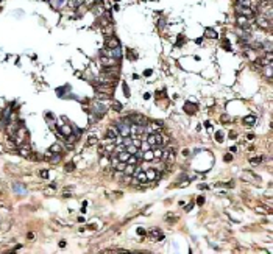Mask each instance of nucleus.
I'll return each instance as SVG.
<instances>
[{"instance_id":"dca6fc26","label":"nucleus","mask_w":273,"mask_h":254,"mask_svg":"<svg viewBox=\"0 0 273 254\" xmlns=\"http://www.w3.org/2000/svg\"><path fill=\"white\" fill-rule=\"evenodd\" d=\"M256 122V117L254 115H247V117H243V125L245 126H253Z\"/></svg>"},{"instance_id":"412c9836","label":"nucleus","mask_w":273,"mask_h":254,"mask_svg":"<svg viewBox=\"0 0 273 254\" xmlns=\"http://www.w3.org/2000/svg\"><path fill=\"white\" fill-rule=\"evenodd\" d=\"M134 176L138 178V181H139V182H147V181H148V179H147V175H145V171H142V170H141V171H138Z\"/></svg>"},{"instance_id":"2eb2a0df","label":"nucleus","mask_w":273,"mask_h":254,"mask_svg":"<svg viewBox=\"0 0 273 254\" xmlns=\"http://www.w3.org/2000/svg\"><path fill=\"white\" fill-rule=\"evenodd\" d=\"M116 156H117V159H119L120 162H127V161H128V157H130V153H128L127 150H124V151L117 153Z\"/></svg>"},{"instance_id":"6ab92c4d","label":"nucleus","mask_w":273,"mask_h":254,"mask_svg":"<svg viewBox=\"0 0 273 254\" xmlns=\"http://www.w3.org/2000/svg\"><path fill=\"white\" fill-rule=\"evenodd\" d=\"M134 171H136V165H131V164H127L125 170H124V175H134Z\"/></svg>"},{"instance_id":"f3484780","label":"nucleus","mask_w":273,"mask_h":254,"mask_svg":"<svg viewBox=\"0 0 273 254\" xmlns=\"http://www.w3.org/2000/svg\"><path fill=\"white\" fill-rule=\"evenodd\" d=\"M142 159L145 162H148V161H153L155 159V156H153V150H147V151H144V154H142Z\"/></svg>"},{"instance_id":"a19ab883","label":"nucleus","mask_w":273,"mask_h":254,"mask_svg":"<svg viewBox=\"0 0 273 254\" xmlns=\"http://www.w3.org/2000/svg\"><path fill=\"white\" fill-rule=\"evenodd\" d=\"M223 47H226V50H231V47H229V41H228V39H225V41H223Z\"/></svg>"},{"instance_id":"8fccbe9b","label":"nucleus","mask_w":273,"mask_h":254,"mask_svg":"<svg viewBox=\"0 0 273 254\" xmlns=\"http://www.w3.org/2000/svg\"><path fill=\"white\" fill-rule=\"evenodd\" d=\"M59 246H61V248H64V246H66V242H64V240H63V242H59Z\"/></svg>"},{"instance_id":"f257e3e1","label":"nucleus","mask_w":273,"mask_h":254,"mask_svg":"<svg viewBox=\"0 0 273 254\" xmlns=\"http://www.w3.org/2000/svg\"><path fill=\"white\" fill-rule=\"evenodd\" d=\"M14 137V145H22V143H25L27 140H28V132H27V129L23 128V125H20L19 128H17V131H16V134L13 136Z\"/></svg>"},{"instance_id":"f704fd0d","label":"nucleus","mask_w":273,"mask_h":254,"mask_svg":"<svg viewBox=\"0 0 273 254\" xmlns=\"http://www.w3.org/2000/svg\"><path fill=\"white\" fill-rule=\"evenodd\" d=\"M223 159H225V161H226V162H229V161H233V154H229V153H228V154H225V156H223Z\"/></svg>"},{"instance_id":"b1692460","label":"nucleus","mask_w":273,"mask_h":254,"mask_svg":"<svg viewBox=\"0 0 273 254\" xmlns=\"http://www.w3.org/2000/svg\"><path fill=\"white\" fill-rule=\"evenodd\" d=\"M125 167H127V162H120V161H119V162H117V165L114 167V170H116V171H122V173H124Z\"/></svg>"},{"instance_id":"cd10ccee","label":"nucleus","mask_w":273,"mask_h":254,"mask_svg":"<svg viewBox=\"0 0 273 254\" xmlns=\"http://www.w3.org/2000/svg\"><path fill=\"white\" fill-rule=\"evenodd\" d=\"M261 161H264V157H262V156H261V157H253V159H250V162H251L253 165H257Z\"/></svg>"},{"instance_id":"3c124183","label":"nucleus","mask_w":273,"mask_h":254,"mask_svg":"<svg viewBox=\"0 0 273 254\" xmlns=\"http://www.w3.org/2000/svg\"><path fill=\"white\" fill-rule=\"evenodd\" d=\"M116 2H119V0H116Z\"/></svg>"},{"instance_id":"bb28decb","label":"nucleus","mask_w":273,"mask_h":254,"mask_svg":"<svg viewBox=\"0 0 273 254\" xmlns=\"http://www.w3.org/2000/svg\"><path fill=\"white\" fill-rule=\"evenodd\" d=\"M138 150H139V148H138V146H134L133 143L127 146V151H128L130 154H136V153H138Z\"/></svg>"},{"instance_id":"de8ad7c7","label":"nucleus","mask_w":273,"mask_h":254,"mask_svg":"<svg viewBox=\"0 0 273 254\" xmlns=\"http://www.w3.org/2000/svg\"><path fill=\"white\" fill-rule=\"evenodd\" d=\"M144 75H145V76H150V75H152V70H145Z\"/></svg>"},{"instance_id":"9d476101","label":"nucleus","mask_w":273,"mask_h":254,"mask_svg":"<svg viewBox=\"0 0 273 254\" xmlns=\"http://www.w3.org/2000/svg\"><path fill=\"white\" fill-rule=\"evenodd\" d=\"M92 112L97 115V118H102L105 114H106V108L103 104H100V103H95L94 104V109H92Z\"/></svg>"},{"instance_id":"a878e982","label":"nucleus","mask_w":273,"mask_h":254,"mask_svg":"<svg viewBox=\"0 0 273 254\" xmlns=\"http://www.w3.org/2000/svg\"><path fill=\"white\" fill-rule=\"evenodd\" d=\"M95 143H99V139L95 137V136H92V137H89V139H88L86 146H92V145H95Z\"/></svg>"},{"instance_id":"ddd939ff","label":"nucleus","mask_w":273,"mask_h":254,"mask_svg":"<svg viewBox=\"0 0 273 254\" xmlns=\"http://www.w3.org/2000/svg\"><path fill=\"white\" fill-rule=\"evenodd\" d=\"M58 131L63 134V137H67V136H70L72 134V128L69 125H63V126H58Z\"/></svg>"},{"instance_id":"a18cd8bd","label":"nucleus","mask_w":273,"mask_h":254,"mask_svg":"<svg viewBox=\"0 0 273 254\" xmlns=\"http://www.w3.org/2000/svg\"><path fill=\"white\" fill-rule=\"evenodd\" d=\"M164 26H166V22L162 19V20H159V28H164Z\"/></svg>"},{"instance_id":"c03bdc74","label":"nucleus","mask_w":273,"mask_h":254,"mask_svg":"<svg viewBox=\"0 0 273 254\" xmlns=\"http://www.w3.org/2000/svg\"><path fill=\"white\" fill-rule=\"evenodd\" d=\"M183 41H184V39H183V36L180 34V36H178V42H176V44H178V45H181V44H183Z\"/></svg>"},{"instance_id":"9b49d317","label":"nucleus","mask_w":273,"mask_h":254,"mask_svg":"<svg viewBox=\"0 0 273 254\" xmlns=\"http://www.w3.org/2000/svg\"><path fill=\"white\" fill-rule=\"evenodd\" d=\"M120 134H119V129H117V126H111L108 131H106V139H109V140H116L117 137H119Z\"/></svg>"},{"instance_id":"f03ea898","label":"nucleus","mask_w":273,"mask_h":254,"mask_svg":"<svg viewBox=\"0 0 273 254\" xmlns=\"http://www.w3.org/2000/svg\"><path fill=\"white\" fill-rule=\"evenodd\" d=\"M236 14L239 16H245L248 19H254L256 17V11L250 6H242V5H236Z\"/></svg>"},{"instance_id":"4be33fe9","label":"nucleus","mask_w":273,"mask_h":254,"mask_svg":"<svg viewBox=\"0 0 273 254\" xmlns=\"http://www.w3.org/2000/svg\"><path fill=\"white\" fill-rule=\"evenodd\" d=\"M61 150H63L61 143H53V145L50 146V151H52V153H61Z\"/></svg>"},{"instance_id":"e433bc0d","label":"nucleus","mask_w":273,"mask_h":254,"mask_svg":"<svg viewBox=\"0 0 273 254\" xmlns=\"http://www.w3.org/2000/svg\"><path fill=\"white\" fill-rule=\"evenodd\" d=\"M94 3H95V0H84V5H86V6H92Z\"/></svg>"},{"instance_id":"6e6552de","label":"nucleus","mask_w":273,"mask_h":254,"mask_svg":"<svg viewBox=\"0 0 273 254\" xmlns=\"http://www.w3.org/2000/svg\"><path fill=\"white\" fill-rule=\"evenodd\" d=\"M148 235H150V238H152L153 242H161V240H164V234H162L158 228L150 229V231H148Z\"/></svg>"},{"instance_id":"4c0bfd02","label":"nucleus","mask_w":273,"mask_h":254,"mask_svg":"<svg viewBox=\"0 0 273 254\" xmlns=\"http://www.w3.org/2000/svg\"><path fill=\"white\" fill-rule=\"evenodd\" d=\"M166 220H167V221H176L178 218H176V217H173V215H167V217H166Z\"/></svg>"},{"instance_id":"aec40b11","label":"nucleus","mask_w":273,"mask_h":254,"mask_svg":"<svg viewBox=\"0 0 273 254\" xmlns=\"http://www.w3.org/2000/svg\"><path fill=\"white\" fill-rule=\"evenodd\" d=\"M262 73H264L267 78H270V76H271V62H270V64L262 65Z\"/></svg>"},{"instance_id":"37998d69","label":"nucleus","mask_w":273,"mask_h":254,"mask_svg":"<svg viewBox=\"0 0 273 254\" xmlns=\"http://www.w3.org/2000/svg\"><path fill=\"white\" fill-rule=\"evenodd\" d=\"M127 53H128V58H130V59H134V58H136V56L133 55V51H131V50H128Z\"/></svg>"},{"instance_id":"20e7f679","label":"nucleus","mask_w":273,"mask_h":254,"mask_svg":"<svg viewBox=\"0 0 273 254\" xmlns=\"http://www.w3.org/2000/svg\"><path fill=\"white\" fill-rule=\"evenodd\" d=\"M128 117V120L133 123V125H142V126H145L147 123H148V120L144 117V115H141V114H130V115H127Z\"/></svg>"},{"instance_id":"473e14b6","label":"nucleus","mask_w":273,"mask_h":254,"mask_svg":"<svg viewBox=\"0 0 273 254\" xmlns=\"http://www.w3.org/2000/svg\"><path fill=\"white\" fill-rule=\"evenodd\" d=\"M124 93L127 97H130V89H128V84L127 83H124Z\"/></svg>"},{"instance_id":"c85d7f7f","label":"nucleus","mask_w":273,"mask_h":254,"mask_svg":"<svg viewBox=\"0 0 273 254\" xmlns=\"http://www.w3.org/2000/svg\"><path fill=\"white\" fill-rule=\"evenodd\" d=\"M153 156H155V159H161V156H162V150H156V148H153Z\"/></svg>"},{"instance_id":"09e8293b","label":"nucleus","mask_w":273,"mask_h":254,"mask_svg":"<svg viewBox=\"0 0 273 254\" xmlns=\"http://www.w3.org/2000/svg\"><path fill=\"white\" fill-rule=\"evenodd\" d=\"M34 238V235H33V232H28V240H33Z\"/></svg>"},{"instance_id":"79ce46f5","label":"nucleus","mask_w":273,"mask_h":254,"mask_svg":"<svg viewBox=\"0 0 273 254\" xmlns=\"http://www.w3.org/2000/svg\"><path fill=\"white\" fill-rule=\"evenodd\" d=\"M192 207H194V203H189L184 209H186V212H187V210H192Z\"/></svg>"},{"instance_id":"423d86ee","label":"nucleus","mask_w":273,"mask_h":254,"mask_svg":"<svg viewBox=\"0 0 273 254\" xmlns=\"http://www.w3.org/2000/svg\"><path fill=\"white\" fill-rule=\"evenodd\" d=\"M256 19V25L259 26V28H262V30H270V25H271V20H268L267 17H264V16H256L254 17Z\"/></svg>"},{"instance_id":"7c9ffc66","label":"nucleus","mask_w":273,"mask_h":254,"mask_svg":"<svg viewBox=\"0 0 273 254\" xmlns=\"http://www.w3.org/2000/svg\"><path fill=\"white\" fill-rule=\"evenodd\" d=\"M113 109L117 111V112H120V111H122V104L117 103V101H114V103H113Z\"/></svg>"},{"instance_id":"0eeeda50","label":"nucleus","mask_w":273,"mask_h":254,"mask_svg":"<svg viewBox=\"0 0 273 254\" xmlns=\"http://www.w3.org/2000/svg\"><path fill=\"white\" fill-rule=\"evenodd\" d=\"M95 89H97V92L106 93V95H109V97L114 93V86L113 84H99V86H95Z\"/></svg>"},{"instance_id":"f8f14e48","label":"nucleus","mask_w":273,"mask_h":254,"mask_svg":"<svg viewBox=\"0 0 273 254\" xmlns=\"http://www.w3.org/2000/svg\"><path fill=\"white\" fill-rule=\"evenodd\" d=\"M197 109H198V106H197V103H192V101H187L186 104H184V111L189 114V115H194L195 112H197Z\"/></svg>"},{"instance_id":"72a5a7b5","label":"nucleus","mask_w":273,"mask_h":254,"mask_svg":"<svg viewBox=\"0 0 273 254\" xmlns=\"http://www.w3.org/2000/svg\"><path fill=\"white\" fill-rule=\"evenodd\" d=\"M197 204H198V206H203V204H204V198H203V196H198V198H197Z\"/></svg>"},{"instance_id":"c9c22d12","label":"nucleus","mask_w":273,"mask_h":254,"mask_svg":"<svg viewBox=\"0 0 273 254\" xmlns=\"http://www.w3.org/2000/svg\"><path fill=\"white\" fill-rule=\"evenodd\" d=\"M215 139H217V142H223V137H222V132H217V134H215Z\"/></svg>"},{"instance_id":"49530a36","label":"nucleus","mask_w":273,"mask_h":254,"mask_svg":"<svg viewBox=\"0 0 273 254\" xmlns=\"http://www.w3.org/2000/svg\"><path fill=\"white\" fill-rule=\"evenodd\" d=\"M138 234H141V235H144V234H145V231H144L142 228H139V229H138Z\"/></svg>"},{"instance_id":"7ed1b4c3","label":"nucleus","mask_w":273,"mask_h":254,"mask_svg":"<svg viewBox=\"0 0 273 254\" xmlns=\"http://www.w3.org/2000/svg\"><path fill=\"white\" fill-rule=\"evenodd\" d=\"M102 55L103 56H109V58H116V59H120L122 58V48L120 47H116V48H103L102 50Z\"/></svg>"},{"instance_id":"58836bf2","label":"nucleus","mask_w":273,"mask_h":254,"mask_svg":"<svg viewBox=\"0 0 273 254\" xmlns=\"http://www.w3.org/2000/svg\"><path fill=\"white\" fill-rule=\"evenodd\" d=\"M41 178H48V171L42 170V171H41Z\"/></svg>"},{"instance_id":"393cba45","label":"nucleus","mask_w":273,"mask_h":254,"mask_svg":"<svg viewBox=\"0 0 273 254\" xmlns=\"http://www.w3.org/2000/svg\"><path fill=\"white\" fill-rule=\"evenodd\" d=\"M152 146H150V143L147 142V140H142L141 142V146H139V150H142V151H147V150H150Z\"/></svg>"},{"instance_id":"c756f323","label":"nucleus","mask_w":273,"mask_h":254,"mask_svg":"<svg viewBox=\"0 0 273 254\" xmlns=\"http://www.w3.org/2000/svg\"><path fill=\"white\" fill-rule=\"evenodd\" d=\"M6 123H8V122H6V120H5V118H3L2 115H0V131H3V129H5Z\"/></svg>"},{"instance_id":"a211bd4d","label":"nucleus","mask_w":273,"mask_h":254,"mask_svg":"<svg viewBox=\"0 0 273 254\" xmlns=\"http://www.w3.org/2000/svg\"><path fill=\"white\" fill-rule=\"evenodd\" d=\"M204 37L217 39V33H215V30H212V28H206V30H204Z\"/></svg>"},{"instance_id":"1a4fd4ad","label":"nucleus","mask_w":273,"mask_h":254,"mask_svg":"<svg viewBox=\"0 0 273 254\" xmlns=\"http://www.w3.org/2000/svg\"><path fill=\"white\" fill-rule=\"evenodd\" d=\"M105 47L106 48H116V47H120V42L119 39L114 37V36H108L106 41H105Z\"/></svg>"},{"instance_id":"39448f33","label":"nucleus","mask_w":273,"mask_h":254,"mask_svg":"<svg viewBox=\"0 0 273 254\" xmlns=\"http://www.w3.org/2000/svg\"><path fill=\"white\" fill-rule=\"evenodd\" d=\"M119 61H120V59L100 55V64H102V67H113V65H119V64H120Z\"/></svg>"},{"instance_id":"2f4dec72","label":"nucleus","mask_w":273,"mask_h":254,"mask_svg":"<svg viewBox=\"0 0 273 254\" xmlns=\"http://www.w3.org/2000/svg\"><path fill=\"white\" fill-rule=\"evenodd\" d=\"M66 170H67V171L75 170V162H67V164H66Z\"/></svg>"},{"instance_id":"ea45409f","label":"nucleus","mask_w":273,"mask_h":254,"mask_svg":"<svg viewBox=\"0 0 273 254\" xmlns=\"http://www.w3.org/2000/svg\"><path fill=\"white\" fill-rule=\"evenodd\" d=\"M256 210H257V212H259V213H268V212H267V209H265V207H257V209H256Z\"/></svg>"},{"instance_id":"4468645a","label":"nucleus","mask_w":273,"mask_h":254,"mask_svg":"<svg viewBox=\"0 0 273 254\" xmlns=\"http://www.w3.org/2000/svg\"><path fill=\"white\" fill-rule=\"evenodd\" d=\"M19 146H20V148H19V154H22V156H30L31 148H30L28 143H22V145H19Z\"/></svg>"},{"instance_id":"5701e85b","label":"nucleus","mask_w":273,"mask_h":254,"mask_svg":"<svg viewBox=\"0 0 273 254\" xmlns=\"http://www.w3.org/2000/svg\"><path fill=\"white\" fill-rule=\"evenodd\" d=\"M50 161H52L53 164H58V162L61 161V154H59V153H52V156H50Z\"/></svg>"}]
</instances>
